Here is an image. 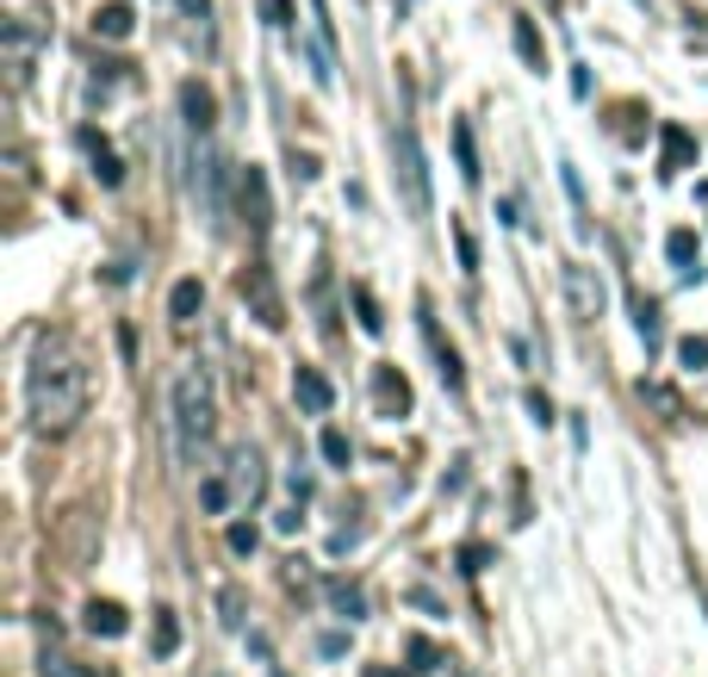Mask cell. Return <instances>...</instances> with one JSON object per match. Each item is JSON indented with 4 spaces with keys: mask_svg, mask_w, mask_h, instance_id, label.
Instances as JSON below:
<instances>
[{
    "mask_svg": "<svg viewBox=\"0 0 708 677\" xmlns=\"http://www.w3.org/2000/svg\"><path fill=\"white\" fill-rule=\"evenodd\" d=\"M529 410H535V423H553V404H547V392H529Z\"/></svg>",
    "mask_w": 708,
    "mask_h": 677,
    "instance_id": "obj_35",
    "label": "cell"
},
{
    "mask_svg": "<svg viewBox=\"0 0 708 677\" xmlns=\"http://www.w3.org/2000/svg\"><path fill=\"white\" fill-rule=\"evenodd\" d=\"M324 460H330V466H348V460H355V441H348L342 429H324Z\"/></svg>",
    "mask_w": 708,
    "mask_h": 677,
    "instance_id": "obj_26",
    "label": "cell"
},
{
    "mask_svg": "<svg viewBox=\"0 0 708 677\" xmlns=\"http://www.w3.org/2000/svg\"><path fill=\"white\" fill-rule=\"evenodd\" d=\"M199 510L205 516H230V491H224V479H218V466H205V479H199Z\"/></svg>",
    "mask_w": 708,
    "mask_h": 677,
    "instance_id": "obj_19",
    "label": "cell"
},
{
    "mask_svg": "<svg viewBox=\"0 0 708 677\" xmlns=\"http://www.w3.org/2000/svg\"><path fill=\"white\" fill-rule=\"evenodd\" d=\"M88 398H94V373H88V355H81L75 336L44 330L25 361V410H32L38 435H69V429L88 417Z\"/></svg>",
    "mask_w": 708,
    "mask_h": 677,
    "instance_id": "obj_1",
    "label": "cell"
},
{
    "mask_svg": "<svg viewBox=\"0 0 708 677\" xmlns=\"http://www.w3.org/2000/svg\"><path fill=\"white\" fill-rule=\"evenodd\" d=\"M485 566H491V547L485 541H466V547H460V572L472 578V572H485Z\"/></svg>",
    "mask_w": 708,
    "mask_h": 677,
    "instance_id": "obj_27",
    "label": "cell"
},
{
    "mask_svg": "<svg viewBox=\"0 0 708 677\" xmlns=\"http://www.w3.org/2000/svg\"><path fill=\"white\" fill-rule=\"evenodd\" d=\"M255 547H261V535H255V522H230V553H243V560H249Z\"/></svg>",
    "mask_w": 708,
    "mask_h": 677,
    "instance_id": "obj_29",
    "label": "cell"
},
{
    "mask_svg": "<svg viewBox=\"0 0 708 677\" xmlns=\"http://www.w3.org/2000/svg\"><path fill=\"white\" fill-rule=\"evenodd\" d=\"M640 392L653 398V404H659L665 417H671V423H677V417H684V404H677V392H671V386H640Z\"/></svg>",
    "mask_w": 708,
    "mask_h": 677,
    "instance_id": "obj_30",
    "label": "cell"
},
{
    "mask_svg": "<svg viewBox=\"0 0 708 677\" xmlns=\"http://www.w3.org/2000/svg\"><path fill=\"white\" fill-rule=\"evenodd\" d=\"M236 199H243V224H249L255 237H268V224H274V205H268V174L255 168H243L236 174Z\"/></svg>",
    "mask_w": 708,
    "mask_h": 677,
    "instance_id": "obj_9",
    "label": "cell"
},
{
    "mask_svg": "<svg viewBox=\"0 0 708 677\" xmlns=\"http://www.w3.org/2000/svg\"><path fill=\"white\" fill-rule=\"evenodd\" d=\"M677 355H684V367H708V336H684Z\"/></svg>",
    "mask_w": 708,
    "mask_h": 677,
    "instance_id": "obj_31",
    "label": "cell"
},
{
    "mask_svg": "<svg viewBox=\"0 0 708 677\" xmlns=\"http://www.w3.org/2000/svg\"><path fill=\"white\" fill-rule=\"evenodd\" d=\"M236 293H243V305L255 311V324H261V330H280V324H286V299H280V286H274L268 261H249V268H243V280H236Z\"/></svg>",
    "mask_w": 708,
    "mask_h": 677,
    "instance_id": "obj_7",
    "label": "cell"
},
{
    "mask_svg": "<svg viewBox=\"0 0 708 677\" xmlns=\"http://www.w3.org/2000/svg\"><path fill=\"white\" fill-rule=\"evenodd\" d=\"M373 392H379V404L398 410V417L410 410V386H404V373H392V367H379L373 373Z\"/></svg>",
    "mask_w": 708,
    "mask_h": 677,
    "instance_id": "obj_18",
    "label": "cell"
},
{
    "mask_svg": "<svg viewBox=\"0 0 708 677\" xmlns=\"http://www.w3.org/2000/svg\"><path fill=\"white\" fill-rule=\"evenodd\" d=\"M44 44H50V32L38 25L32 13L7 19V32H0V69H7V88H13V94L32 88L38 63H44Z\"/></svg>",
    "mask_w": 708,
    "mask_h": 677,
    "instance_id": "obj_3",
    "label": "cell"
},
{
    "mask_svg": "<svg viewBox=\"0 0 708 677\" xmlns=\"http://www.w3.org/2000/svg\"><path fill=\"white\" fill-rule=\"evenodd\" d=\"M174 646H181V622H174V609H156V628H150V653H156V659H168Z\"/></svg>",
    "mask_w": 708,
    "mask_h": 677,
    "instance_id": "obj_20",
    "label": "cell"
},
{
    "mask_svg": "<svg viewBox=\"0 0 708 677\" xmlns=\"http://www.w3.org/2000/svg\"><path fill=\"white\" fill-rule=\"evenodd\" d=\"M659 162H665V174H684L696 162V137L684 125H665L659 131Z\"/></svg>",
    "mask_w": 708,
    "mask_h": 677,
    "instance_id": "obj_15",
    "label": "cell"
},
{
    "mask_svg": "<svg viewBox=\"0 0 708 677\" xmlns=\"http://www.w3.org/2000/svg\"><path fill=\"white\" fill-rule=\"evenodd\" d=\"M410 659H417V671H435V665H441V653H435L429 640H410Z\"/></svg>",
    "mask_w": 708,
    "mask_h": 677,
    "instance_id": "obj_34",
    "label": "cell"
},
{
    "mask_svg": "<svg viewBox=\"0 0 708 677\" xmlns=\"http://www.w3.org/2000/svg\"><path fill=\"white\" fill-rule=\"evenodd\" d=\"M454 156H460V181L479 187V150H472V125H454Z\"/></svg>",
    "mask_w": 708,
    "mask_h": 677,
    "instance_id": "obj_22",
    "label": "cell"
},
{
    "mask_svg": "<svg viewBox=\"0 0 708 677\" xmlns=\"http://www.w3.org/2000/svg\"><path fill=\"white\" fill-rule=\"evenodd\" d=\"M81 150H88V162H94V174H100V187H119V181H125V168H119V156H112V143L100 137V131H88L81 125Z\"/></svg>",
    "mask_w": 708,
    "mask_h": 677,
    "instance_id": "obj_14",
    "label": "cell"
},
{
    "mask_svg": "<svg viewBox=\"0 0 708 677\" xmlns=\"http://www.w3.org/2000/svg\"><path fill=\"white\" fill-rule=\"evenodd\" d=\"M665 255H671L684 274H696V268H690V261H696V237H690V230H671V237H665Z\"/></svg>",
    "mask_w": 708,
    "mask_h": 677,
    "instance_id": "obj_23",
    "label": "cell"
},
{
    "mask_svg": "<svg viewBox=\"0 0 708 677\" xmlns=\"http://www.w3.org/2000/svg\"><path fill=\"white\" fill-rule=\"evenodd\" d=\"M181 112H187V131H193V137H212V112H218V100H212V88H205V81H187V88H181Z\"/></svg>",
    "mask_w": 708,
    "mask_h": 677,
    "instance_id": "obj_13",
    "label": "cell"
},
{
    "mask_svg": "<svg viewBox=\"0 0 708 677\" xmlns=\"http://www.w3.org/2000/svg\"><path fill=\"white\" fill-rule=\"evenodd\" d=\"M199 305H205V286L199 280H174V293H168V317H174V324H193Z\"/></svg>",
    "mask_w": 708,
    "mask_h": 677,
    "instance_id": "obj_17",
    "label": "cell"
},
{
    "mask_svg": "<svg viewBox=\"0 0 708 677\" xmlns=\"http://www.w3.org/2000/svg\"><path fill=\"white\" fill-rule=\"evenodd\" d=\"M423 342H429V355H435L441 386H448V392H460V386H466V373H460V355L441 342V330H435V317H429V305H423Z\"/></svg>",
    "mask_w": 708,
    "mask_h": 677,
    "instance_id": "obj_11",
    "label": "cell"
},
{
    "mask_svg": "<svg viewBox=\"0 0 708 677\" xmlns=\"http://www.w3.org/2000/svg\"><path fill=\"white\" fill-rule=\"evenodd\" d=\"M131 25H137V19H131V7H125V0H106V7L94 13V32H100V38H112V44H125V38H131Z\"/></svg>",
    "mask_w": 708,
    "mask_h": 677,
    "instance_id": "obj_16",
    "label": "cell"
},
{
    "mask_svg": "<svg viewBox=\"0 0 708 677\" xmlns=\"http://www.w3.org/2000/svg\"><path fill=\"white\" fill-rule=\"evenodd\" d=\"M355 311H361V330L367 336L386 330V317H379V305H373V293H367V286H355Z\"/></svg>",
    "mask_w": 708,
    "mask_h": 677,
    "instance_id": "obj_25",
    "label": "cell"
},
{
    "mask_svg": "<svg viewBox=\"0 0 708 677\" xmlns=\"http://www.w3.org/2000/svg\"><path fill=\"white\" fill-rule=\"evenodd\" d=\"M293 398H299L305 410H311V417H330V404H336V386L324 373H317V367H299V373H293Z\"/></svg>",
    "mask_w": 708,
    "mask_h": 677,
    "instance_id": "obj_10",
    "label": "cell"
},
{
    "mask_svg": "<svg viewBox=\"0 0 708 677\" xmlns=\"http://www.w3.org/2000/svg\"><path fill=\"white\" fill-rule=\"evenodd\" d=\"M361 677H404V671H392V665H367Z\"/></svg>",
    "mask_w": 708,
    "mask_h": 677,
    "instance_id": "obj_37",
    "label": "cell"
},
{
    "mask_svg": "<svg viewBox=\"0 0 708 677\" xmlns=\"http://www.w3.org/2000/svg\"><path fill=\"white\" fill-rule=\"evenodd\" d=\"M193 193H199V212L212 230H224V168L218 156H212V143H193Z\"/></svg>",
    "mask_w": 708,
    "mask_h": 677,
    "instance_id": "obj_8",
    "label": "cell"
},
{
    "mask_svg": "<svg viewBox=\"0 0 708 677\" xmlns=\"http://www.w3.org/2000/svg\"><path fill=\"white\" fill-rule=\"evenodd\" d=\"M218 479H224V491H230L236 510H255L261 498H268V466H261L255 448H230L224 466H218Z\"/></svg>",
    "mask_w": 708,
    "mask_h": 677,
    "instance_id": "obj_5",
    "label": "cell"
},
{
    "mask_svg": "<svg viewBox=\"0 0 708 677\" xmlns=\"http://www.w3.org/2000/svg\"><path fill=\"white\" fill-rule=\"evenodd\" d=\"M168 423H174V448H181L187 460L199 454L205 441H212V429H218V386H212V373H205V367H187V373L174 379Z\"/></svg>",
    "mask_w": 708,
    "mask_h": 677,
    "instance_id": "obj_2",
    "label": "cell"
},
{
    "mask_svg": "<svg viewBox=\"0 0 708 677\" xmlns=\"http://www.w3.org/2000/svg\"><path fill=\"white\" fill-rule=\"evenodd\" d=\"M392 162H398V187H404V212L410 218H429V162H423V143H417L410 125L392 131Z\"/></svg>",
    "mask_w": 708,
    "mask_h": 677,
    "instance_id": "obj_4",
    "label": "cell"
},
{
    "mask_svg": "<svg viewBox=\"0 0 708 677\" xmlns=\"http://www.w3.org/2000/svg\"><path fill=\"white\" fill-rule=\"evenodd\" d=\"M560 286H566V311L578 317V324H597V317L609 311V286H603V274H597V268H584V261H566Z\"/></svg>",
    "mask_w": 708,
    "mask_h": 677,
    "instance_id": "obj_6",
    "label": "cell"
},
{
    "mask_svg": "<svg viewBox=\"0 0 708 677\" xmlns=\"http://www.w3.org/2000/svg\"><path fill=\"white\" fill-rule=\"evenodd\" d=\"M330 597H336V609H342L348 622H361V615H367V597L355 591V584H330Z\"/></svg>",
    "mask_w": 708,
    "mask_h": 677,
    "instance_id": "obj_24",
    "label": "cell"
},
{
    "mask_svg": "<svg viewBox=\"0 0 708 677\" xmlns=\"http://www.w3.org/2000/svg\"><path fill=\"white\" fill-rule=\"evenodd\" d=\"M640 336H646V348H659V342H665V330H659V311H653L646 299H640Z\"/></svg>",
    "mask_w": 708,
    "mask_h": 677,
    "instance_id": "obj_33",
    "label": "cell"
},
{
    "mask_svg": "<svg viewBox=\"0 0 708 677\" xmlns=\"http://www.w3.org/2000/svg\"><path fill=\"white\" fill-rule=\"evenodd\" d=\"M454 249H460V268H466V274H479V243H472V230H466V224H454Z\"/></svg>",
    "mask_w": 708,
    "mask_h": 677,
    "instance_id": "obj_28",
    "label": "cell"
},
{
    "mask_svg": "<svg viewBox=\"0 0 708 677\" xmlns=\"http://www.w3.org/2000/svg\"><path fill=\"white\" fill-rule=\"evenodd\" d=\"M174 7H181L187 19H205V13H212V0H174Z\"/></svg>",
    "mask_w": 708,
    "mask_h": 677,
    "instance_id": "obj_36",
    "label": "cell"
},
{
    "mask_svg": "<svg viewBox=\"0 0 708 677\" xmlns=\"http://www.w3.org/2000/svg\"><path fill=\"white\" fill-rule=\"evenodd\" d=\"M516 50H522V63H529V69H541V75H547V50H541L535 19H516Z\"/></svg>",
    "mask_w": 708,
    "mask_h": 677,
    "instance_id": "obj_21",
    "label": "cell"
},
{
    "mask_svg": "<svg viewBox=\"0 0 708 677\" xmlns=\"http://www.w3.org/2000/svg\"><path fill=\"white\" fill-rule=\"evenodd\" d=\"M261 19H268L274 32H286L293 25V0H261Z\"/></svg>",
    "mask_w": 708,
    "mask_h": 677,
    "instance_id": "obj_32",
    "label": "cell"
},
{
    "mask_svg": "<svg viewBox=\"0 0 708 677\" xmlns=\"http://www.w3.org/2000/svg\"><path fill=\"white\" fill-rule=\"evenodd\" d=\"M81 622H88V634H94V640H119V634L131 628L125 603H112V597H94V603H88V615H81Z\"/></svg>",
    "mask_w": 708,
    "mask_h": 677,
    "instance_id": "obj_12",
    "label": "cell"
}]
</instances>
